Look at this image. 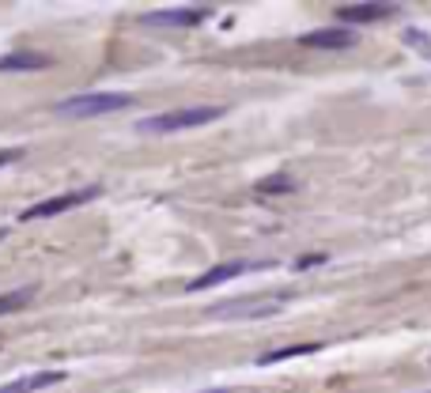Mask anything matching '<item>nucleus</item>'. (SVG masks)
<instances>
[{
    "instance_id": "obj_1",
    "label": "nucleus",
    "mask_w": 431,
    "mask_h": 393,
    "mask_svg": "<svg viewBox=\"0 0 431 393\" xmlns=\"http://www.w3.org/2000/svg\"><path fill=\"white\" fill-rule=\"evenodd\" d=\"M219 117H224V106H182V110L144 117L137 129L140 133H178V129H197V125L219 122Z\"/></svg>"
},
{
    "instance_id": "obj_2",
    "label": "nucleus",
    "mask_w": 431,
    "mask_h": 393,
    "mask_svg": "<svg viewBox=\"0 0 431 393\" xmlns=\"http://www.w3.org/2000/svg\"><path fill=\"white\" fill-rule=\"evenodd\" d=\"M132 98L121 91H98V95H76V98H61L53 110L64 117H95V114H114L121 106H129Z\"/></svg>"
},
{
    "instance_id": "obj_3",
    "label": "nucleus",
    "mask_w": 431,
    "mask_h": 393,
    "mask_svg": "<svg viewBox=\"0 0 431 393\" xmlns=\"http://www.w3.org/2000/svg\"><path fill=\"white\" fill-rule=\"evenodd\" d=\"M91 196H98V185H87V189H72V193H61V196H50V201L35 204V209H23V216L19 220L30 223V220H50V216H61L69 209H80V204H87Z\"/></svg>"
},
{
    "instance_id": "obj_4",
    "label": "nucleus",
    "mask_w": 431,
    "mask_h": 393,
    "mask_svg": "<svg viewBox=\"0 0 431 393\" xmlns=\"http://www.w3.org/2000/svg\"><path fill=\"white\" fill-rule=\"evenodd\" d=\"M284 307V299H231V303H216L212 318H269Z\"/></svg>"
},
{
    "instance_id": "obj_5",
    "label": "nucleus",
    "mask_w": 431,
    "mask_h": 393,
    "mask_svg": "<svg viewBox=\"0 0 431 393\" xmlns=\"http://www.w3.org/2000/svg\"><path fill=\"white\" fill-rule=\"evenodd\" d=\"M205 16H212L208 8H171V12H148L144 23L148 27H193L201 23Z\"/></svg>"
},
{
    "instance_id": "obj_6",
    "label": "nucleus",
    "mask_w": 431,
    "mask_h": 393,
    "mask_svg": "<svg viewBox=\"0 0 431 393\" xmlns=\"http://www.w3.org/2000/svg\"><path fill=\"white\" fill-rule=\"evenodd\" d=\"M352 30L348 27H322V30H311V35L299 38V46H311V49H345L352 46Z\"/></svg>"
},
{
    "instance_id": "obj_7",
    "label": "nucleus",
    "mask_w": 431,
    "mask_h": 393,
    "mask_svg": "<svg viewBox=\"0 0 431 393\" xmlns=\"http://www.w3.org/2000/svg\"><path fill=\"white\" fill-rule=\"evenodd\" d=\"M253 265H246V261H227V265H216V269H208L205 276H197L190 280V291H205V288H216V283H227V280H235L242 276V272H250Z\"/></svg>"
},
{
    "instance_id": "obj_8",
    "label": "nucleus",
    "mask_w": 431,
    "mask_h": 393,
    "mask_svg": "<svg viewBox=\"0 0 431 393\" xmlns=\"http://www.w3.org/2000/svg\"><path fill=\"white\" fill-rule=\"evenodd\" d=\"M393 12H397L393 4H345V8H337L340 27H348V23H371V19H386V16H393Z\"/></svg>"
},
{
    "instance_id": "obj_9",
    "label": "nucleus",
    "mask_w": 431,
    "mask_h": 393,
    "mask_svg": "<svg viewBox=\"0 0 431 393\" xmlns=\"http://www.w3.org/2000/svg\"><path fill=\"white\" fill-rule=\"evenodd\" d=\"M57 382H64L61 370H38V375H27V378H16L8 386H0V393H38V389L57 386Z\"/></svg>"
},
{
    "instance_id": "obj_10",
    "label": "nucleus",
    "mask_w": 431,
    "mask_h": 393,
    "mask_svg": "<svg viewBox=\"0 0 431 393\" xmlns=\"http://www.w3.org/2000/svg\"><path fill=\"white\" fill-rule=\"evenodd\" d=\"M50 57H42V53H8V57H0V72H30V69H46Z\"/></svg>"
},
{
    "instance_id": "obj_11",
    "label": "nucleus",
    "mask_w": 431,
    "mask_h": 393,
    "mask_svg": "<svg viewBox=\"0 0 431 393\" xmlns=\"http://www.w3.org/2000/svg\"><path fill=\"white\" fill-rule=\"evenodd\" d=\"M322 352V344H292V348H272V352H265L258 363L261 367H272V363H284V359H295V356H314Z\"/></svg>"
},
{
    "instance_id": "obj_12",
    "label": "nucleus",
    "mask_w": 431,
    "mask_h": 393,
    "mask_svg": "<svg viewBox=\"0 0 431 393\" xmlns=\"http://www.w3.org/2000/svg\"><path fill=\"white\" fill-rule=\"evenodd\" d=\"M30 299H35V288H16V291H4V295H0V318H4V314L23 310Z\"/></svg>"
},
{
    "instance_id": "obj_13",
    "label": "nucleus",
    "mask_w": 431,
    "mask_h": 393,
    "mask_svg": "<svg viewBox=\"0 0 431 393\" xmlns=\"http://www.w3.org/2000/svg\"><path fill=\"white\" fill-rule=\"evenodd\" d=\"M292 189H295V182L287 174H272V178L258 182V193H292Z\"/></svg>"
},
{
    "instance_id": "obj_14",
    "label": "nucleus",
    "mask_w": 431,
    "mask_h": 393,
    "mask_svg": "<svg viewBox=\"0 0 431 393\" xmlns=\"http://www.w3.org/2000/svg\"><path fill=\"white\" fill-rule=\"evenodd\" d=\"M405 38H408V42H416V46H420V53H424V57H431V38L424 35V30L408 27V30H405Z\"/></svg>"
},
{
    "instance_id": "obj_15",
    "label": "nucleus",
    "mask_w": 431,
    "mask_h": 393,
    "mask_svg": "<svg viewBox=\"0 0 431 393\" xmlns=\"http://www.w3.org/2000/svg\"><path fill=\"white\" fill-rule=\"evenodd\" d=\"M19 159V148H4L0 151V167H8V163H16Z\"/></svg>"
},
{
    "instance_id": "obj_16",
    "label": "nucleus",
    "mask_w": 431,
    "mask_h": 393,
    "mask_svg": "<svg viewBox=\"0 0 431 393\" xmlns=\"http://www.w3.org/2000/svg\"><path fill=\"white\" fill-rule=\"evenodd\" d=\"M0 238H4V227H0Z\"/></svg>"
}]
</instances>
